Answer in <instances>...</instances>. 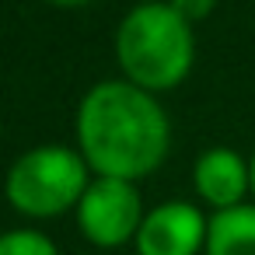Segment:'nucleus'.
<instances>
[{
	"label": "nucleus",
	"mask_w": 255,
	"mask_h": 255,
	"mask_svg": "<svg viewBox=\"0 0 255 255\" xmlns=\"http://www.w3.org/2000/svg\"><path fill=\"white\" fill-rule=\"evenodd\" d=\"M77 147L98 178L136 182L168 157L171 123L150 91L129 81H102L81 98Z\"/></svg>",
	"instance_id": "obj_1"
},
{
	"label": "nucleus",
	"mask_w": 255,
	"mask_h": 255,
	"mask_svg": "<svg viewBox=\"0 0 255 255\" xmlns=\"http://www.w3.org/2000/svg\"><path fill=\"white\" fill-rule=\"evenodd\" d=\"M116 56L129 84L143 91L178 88L196 60L192 25L168 4H136L116 32Z\"/></svg>",
	"instance_id": "obj_2"
},
{
	"label": "nucleus",
	"mask_w": 255,
	"mask_h": 255,
	"mask_svg": "<svg viewBox=\"0 0 255 255\" xmlns=\"http://www.w3.org/2000/svg\"><path fill=\"white\" fill-rule=\"evenodd\" d=\"M88 161L81 150L46 143L21 154L4 182L7 203L25 217H56L81 203L88 192Z\"/></svg>",
	"instance_id": "obj_3"
},
{
	"label": "nucleus",
	"mask_w": 255,
	"mask_h": 255,
	"mask_svg": "<svg viewBox=\"0 0 255 255\" xmlns=\"http://www.w3.org/2000/svg\"><path fill=\"white\" fill-rule=\"evenodd\" d=\"M143 217L147 213L140 206L136 185L123 178H95L77 203V224L84 238L102 248H119L133 241Z\"/></svg>",
	"instance_id": "obj_4"
},
{
	"label": "nucleus",
	"mask_w": 255,
	"mask_h": 255,
	"mask_svg": "<svg viewBox=\"0 0 255 255\" xmlns=\"http://www.w3.org/2000/svg\"><path fill=\"white\" fill-rule=\"evenodd\" d=\"M206 227L210 217H203L199 206L171 199L147 210L133 245L136 255H199L206 248Z\"/></svg>",
	"instance_id": "obj_5"
},
{
	"label": "nucleus",
	"mask_w": 255,
	"mask_h": 255,
	"mask_svg": "<svg viewBox=\"0 0 255 255\" xmlns=\"http://www.w3.org/2000/svg\"><path fill=\"white\" fill-rule=\"evenodd\" d=\"M192 185H196L199 199L210 203L217 213L231 210V206H241L245 192H252L248 161L231 147H210L192 164Z\"/></svg>",
	"instance_id": "obj_6"
},
{
	"label": "nucleus",
	"mask_w": 255,
	"mask_h": 255,
	"mask_svg": "<svg viewBox=\"0 0 255 255\" xmlns=\"http://www.w3.org/2000/svg\"><path fill=\"white\" fill-rule=\"evenodd\" d=\"M206 255H255V203H241L210 217Z\"/></svg>",
	"instance_id": "obj_7"
},
{
	"label": "nucleus",
	"mask_w": 255,
	"mask_h": 255,
	"mask_svg": "<svg viewBox=\"0 0 255 255\" xmlns=\"http://www.w3.org/2000/svg\"><path fill=\"white\" fill-rule=\"evenodd\" d=\"M0 255H60V252H56L49 234L32 231V227H18V231L0 234Z\"/></svg>",
	"instance_id": "obj_8"
},
{
	"label": "nucleus",
	"mask_w": 255,
	"mask_h": 255,
	"mask_svg": "<svg viewBox=\"0 0 255 255\" xmlns=\"http://www.w3.org/2000/svg\"><path fill=\"white\" fill-rule=\"evenodd\" d=\"M168 4H171L189 25H196V21H206V18L213 14L217 0H168Z\"/></svg>",
	"instance_id": "obj_9"
},
{
	"label": "nucleus",
	"mask_w": 255,
	"mask_h": 255,
	"mask_svg": "<svg viewBox=\"0 0 255 255\" xmlns=\"http://www.w3.org/2000/svg\"><path fill=\"white\" fill-rule=\"evenodd\" d=\"M46 4H56V7H84L91 0H46Z\"/></svg>",
	"instance_id": "obj_10"
},
{
	"label": "nucleus",
	"mask_w": 255,
	"mask_h": 255,
	"mask_svg": "<svg viewBox=\"0 0 255 255\" xmlns=\"http://www.w3.org/2000/svg\"><path fill=\"white\" fill-rule=\"evenodd\" d=\"M248 175H252V196H255V150H252V157H248Z\"/></svg>",
	"instance_id": "obj_11"
},
{
	"label": "nucleus",
	"mask_w": 255,
	"mask_h": 255,
	"mask_svg": "<svg viewBox=\"0 0 255 255\" xmlns=\"http://www.w3.org/2000/svg\"><path fill=\"white\" fill-rule=\"evenodd\" d=\"M140 4H161V0H140Z\"/></svg>",
	"instance_id": "obj_12"
}]
</instances>
